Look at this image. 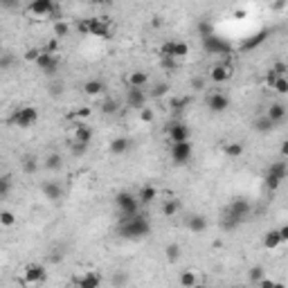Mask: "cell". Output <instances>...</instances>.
<instances>
[{"label": "cell", "instance_id": "cell-13", "mask_svg": "<svg viewBox=\"0 0 288 288\" xmlns=\"http://www.w3.org/2000/svg\"><path fill=\"white\" fill-rule=\"evenodd\" d=\"M167 138L171 144H180V142H189V126L183 122H171L167 126Z\"/></svg>", "mask_w": 288, "mask_h": 288}, {"label": "cell", "instance_id": "cell-10", "mask_svg": "<svg viewBox=\"0 0 288 288\" xmlns=\"http://www.w3.org/2000/svg\"><path fill=\"white\" fill-rule=\"evenodd\" d=\"M34 63H36V68L43 72V75L54 77L56 70H59V56L45 52V50H41V54L36 56V61H34Z\"/></svg>", "mask_w": 288, "mask_h": 288}, {"label": "cell", "instance_id": "cell-59", "mask_svg": "<svg viewBox=\"0 0 288 288\" xmlns=\"http://www.w3.org/2000/svg\"><path fill=\"white\" fill-rule=\"evenodd\" d=\"M234 16H236V18H243L246 11H243V9H236V11H234Z\"/></svg>", "mask_w": 288, "mask_h": 288}, {"label": "cell", "instance_id": "cell-7", "mask_svg": "<svg viewBox=\"0 0 288 288\" xmlns=\"http://www.w3.org/2000/svg\"><path fill=\"white\" fill-rule=\"evenodd\" d=\"M288 176V162L286 160H279V162H273L266 173V187L268 189H277L281 183L286 180Z\"/></svg>", "mask_w": 288, "mask_h": 288}, {"label": "cell", "instance_id": "cell-61", "mask_svg": "<svg viewBox=\"0 0 288 288\" xmlns=\"http://www.w3.org/2000/svg\"><path fill=\"white\" fill-rule=\"evenodd\" d=\"M194 288H210V286H207V284H201V281H198V284H196Z\"/></svg>", "mask_w": 288, "mask_h": 288}, {"label": "cell", "instance_id": "cell-30", "mask_svg": "<svg viewBox=\"0 0 288 288\" xmlns=\"http://www.w3.org/2000/svg\"><path fill=\"white\" fill-rule=\"evenodd\" d=\"M281 243H284V241H281L277 230H268V232L263 234V248H266V250H275V248H279Z\"/></svg>", "mask_w": 288, "mask_h": 288}, {"label": "cell", "instance_id": "cell-58", "mask_svg": "<svg viewBox=\"0 0 288 288\" xmlns=\"http://www.w3.org/2000/svg\"><path fill=\"white\" fill-rule=\"evenodd\" d=\"M281 156H288V142H281Z\"/></svg>", "mask_w": 288, "mask_h": 288}, {"label": "cell", "instance_id": "cell-23", "mask_svg": "<svg viewBox=\"0 0 288 288\" xmlns=\"http://www.w3.org/2000/svg\"><path fill=\"white\" fill-rule=\"evenodd\" d=\"M187 230L191 234H203L207 230V218L203 214H191L187 216Z\"/></svg>", "mask_w": 288, "mask_h": 288}, {"label": "cell", "instance_id": "cell-11", "mask_svg": "<svg viewBox=\"0 0 288 288\" xmlns=\"http://www.w3.org/2000/svg\"><path fill=\"white\" fill-rule=\"evenodd\" d=\"M90 142H93V128L88 124H75L72 128V135H70V144H77V146H86L90 149Z\"/></svg>", "mask_w": 288, "mask_h": 288}, {"label": "cell", "instance_id": "cell-43", "mask_svg": "<svg viewBox=\"0 0 288 288\" xmlns=\"http://www.w3.org/2000/svg\"><path fill=\"white\" fill-rule=\"evenodd\" d=\"M270 90H275V93H279V95H286V93H288V79H286V77H279L277 81H275V86L270 88Z\"/></svg>", "mask_w": 288, "mask_h": 288}, {"label": "cell", "instance_id": "cell-36", "mask_svg": "<svg viewBox=\"0 0 288 288\" xmlns=\"http://www.w3.org/2000/svg\"><path fill=\"white\" fill-rule=\"evenodd\" d=\"M11 189H14V180H11V176H0V201L7 198V196L11 194Z\"/></svg>", "mask_w": 288, "mask_h": 288}, {"label": "cell", "instance_id": "cell-3", "mask_svg": "<svg viewBox=\"0 0 288 288\" xmlns=\"http://www.w3.org/2000/svg\"><path fill=\"white\" fill-rule=\"evenodd\" d=\"M77 30L81 34H90V36H97V38H108L113 27L104 16H95V18H81L77 23Z\"/></svg>", "mask_w": 288, "mask_h": 288}, {"label": "cell", "instance_id": "cell-28", "mask_svg": "<svg viewBox=\"0 0 288 288\" xmlns=\"http://www.w3.org/2000/svg\"><path fill=\"white\" fill-rule=\"evenodd\" d=\"M266 36H268V30H261L259 34H255L252 38H246L243 43H241V52H248V50H255L259 48L263 41H266Z\"/></svg>", "mask_w": 288, "mask_h": 288}, {"label": "cell", "instance_id": "cell-22", "mask_svg": "<svg viewBox=\"0 0 288 288\" xmlns=\"http://www.w3.org/2000/svg\"><path fill=\"white\" fill-rule=\"evenodd\" d=\"M266 117L270 122L277 126V124H281L286 120V104H281V101H275V104H270V108L266 110Z\"/></svg>", "mask_w": 288, "mask_h": 288}, {"label": "cell", "instance_id": "cell-5", "mask_svg": "<svg viewBox=\"0 0 288 288\" xmlns=\"http://www.w3.org/2000/svg\"><path fill=\"white\" fill-rule=\"evenodd\" d=\"M36 122H38V110L34 106H18L14 110V115L9 117V124H14L18 128H30Z\"/></svg>", "mask_w": 288, "mask_h": 288}, {"label": "cell", "instance_id": "cell-38", "mask_svg": "<svg viewBox=\"0 0 288 288\" xmlns=\"http://www.w3.org/2000/svg\"><path fill=\"white\" fill-rule=\"evenodd\" d=\"M196 30H198V36H201V41L203 38H207V36H212V34H216V30H214V25L210 20H201L198 23V27H196Z\"/></svg>", "mask_w": 288, "mask_h": 288}, {"label": "cell", "instance_id": "cell-39", "mask_svg": "<svg viewBox=\"0 0 288 288\" xmlns=\"http://www.w3.org/2000/svg\"><path fill=\"white\" fill-rule=\"evenodd\" d=\"M189 104H191V99H189V97H173L169 106H171V110H173V113H183Z\"/></svg>", "mask_w": 288, "mask_h": 288}, {"label": "cell", "instance_id": "cell-56", "mask_svg": "<svg viewBox=\"0 0 288 288\" xmlns=\"http://www.w3.org/2000/svg\"><path fill=\"white\" fill-rule=\"evenodd\" d=\"M0 7H7V9H14V7H18V3H11V0H5V3H0Z\"/></svg>", "mask_w": 288, "mask_h": 288}, {"label": "cell", "instance_id": "cell-45", "mask_svg": "<svg viewBox=\"0 0 288 288\" xmlns=\"http://www.w3.org/2000/svg\"><path fill=\"white\" fill-rule=\"evenodd\" d=\"M140 120H142L144 124H151L156 120V113H153V108H149V106H144L142 110H140Z\"/></svg>", "mask_w": 288, "mask_h": 288}, {"label": "cell", "instance_id": "cell-49", "mask_svg": "<svg viewBox=\"0 0 288 288\" xmlns=\"http://www.w3.org/2000/svg\"><path fill=\"white\" fill-rule=\"evenodd\" d=\"M126 281H128V275L126 273H117L115 277H113V284H115V286H124Z\"/></svg>", "mask_w": 288, "mask_h": 288}, {"label": "cell", "instance_id": "cell-21", "mask_svg": "<svg viewBox=\"0 0 288 288\" xmlns=\"http://www.w3.org/2000/svg\"><path fill=\"white\" fill-rule=\"evenodd\" d=\"M131 138H126V135H120V138H115L113 142L108 144V151L113 156H124V153H128L131 151Z\"/></svg>", "mask_w": 288, "mask_h": 288}, {"label": "cell", "instance_id": "cell-2", "mask_svg": "<svg viewBox=\"0 0 288 288\" xmlns=\"http://www.w3.org/2000/svg\"><path fill=\"white\" fill-rule=\"evenodd\" d=\"M120 236L128 241H140L151 234V223L142 214H135L131 218H120Z\"/></svg>", "mask_w": 288, "mask_h": 288}, {"label": "cell", "instance_id": "cell-37", "mask_svg": "<svg viewBox=\"0 0 288 288\" xmlns=\"http://www.w3.org/2000/svg\"><path fill=\"white\" fill-rule=\"evenodd\" d=\"M16 223H18V218H16V214L11 210H3V212H0V225H3V228H14Z\"/></svg>", "mask_w": 288, "mask_h": 288}, {"label": "cell", "instance_id": "cell-14", "mask_svg": "<svg viewBox=\"0 0 288 288\" xmlns=\"http://www.w3.org/2000/svg\"><path fill=\"white\" fill-rule=\"evenodd\" d=\"M234 75V68L230 65V63H225V61H221V63H214L210 68V79L214 83H225V81H230Z\"/></svg>", "mask_w": 288, "mask_h": 288}, {"label": "cell", "instance_id": "cell-52", "mask_svg": "<svg viewBox=\"0 0 288 288\" xmlns=\"http://www.w3.org/2000/svg\"><path fill=\"white\" fill-rule=\"evenodd\" d=\"M61 93H63V86H61V83H52V86H50V95H52V97H59Z\"/></svg>", "mask_w": 288, "mask_h": 288}, {"label": "cell", "instance_id": "cell-31", "mask_svg": "<svg viewBox=\"0 0 288 288\" xmlns=\"http://www.w3.org/2000/svg\"><path fill=\"white\" fill-rule=\"evenodd\" d=\"M180 210H183V203H180L178 198H167L165 203H162V214L169 216V218L180 214Z\"/></svg>", "mask_w": 288, "mask_h": 288}, {"label": "cell", "instance_id": "cell-60", "mask_svg": "<svg viewBox=\"0 0 288 288\" xmlns=\"http://www.w3.org/2000/svg\"><path fill=\"white\" fill-rule=\"evenodd\" d=\"M275 288H286V284H281V281H275Z\"/></svg>", "mask_w": 288, "mask_h": 288}, {"label": "cell", "instance_id": "cell-53", "mask_svg": "<svg viewBox=\"0 0 288 288\" xmlns=\"http://www.w3.org/2000/svg\"><path fill=\"white\" fill-rule=\"evenodd\" d=\"M259 288H275V279H268V277H263L261 281L257 284Z\"/></svg>", "mask_w": 288, "mask_h": 288}, {"label": "cell", "instance_id": "cell-42", "mask_svg": "<svg viewBox=\"0 0 288 288\" xmlns=\"http://www.w3.org/2000/svg\"><path fill=\"white\" fill-rule=\"evenodd\" d=\"M178 65H180V61H173V59H160V68L165 72H169V75H173V72L178 70Z\"/></svg>", "mask_w": 288, "mask_h": 288}, {"label": "cell", "instance_id": "cell-8", "mask_svg": "<svg viewBox=\"0 0 288 288\" xmlns=\"http://www.w3.org/2000/svg\"><path fill=\"white\" fill-rule=\"evenodd\" d=\"M203 50L207 54H221V56L232 54V45L225 41L223 36H218V34H212V36L203 38Z\"/></svg>", "mask_w": 288, "mask_h": 288}, {"label": "cell", "instance_id": "cell-20", "mask_svg": "<svg viewBox=\"0 0 288 288\" xmlns=\"http://www.w3.org/2000/svg\"><path fill=\"white\" fill-rule=\"evenodd\" d=\"M146 83H149V75H146L144 70H131V72H128V77H126V86L128 88L144 90Z\"/></svg>", "mask_w": 288, "mask_h": 288}, {"label": "cell", "instance_id": "cell-47", "mask_svg": "<svg viewBox=\"0 0 288 288\" xmlns=\"http://www.w3.org/2000/svg\"><path fill=\"white\" fill-rule=\"evenodd\" d=\"M270 70L275 72V75L277 77H286V72H288V65L284 63V61H277V63H275L273 68H270Z\"/></svg>", "mask_w": 288, "mask_h": 288}, {"label": "cell", "instance_id": "cell-26", "mask_svg": "<svg viewBox=\"0 0 288 288\" xmlns=\"http://www.w3.org/2000/svg\"><path fill=\"white\" fill-rule=\"evenodd\" d=\"M158 198V189L153 187V185H144L142 189L138 191V201H140V205H151Z\"/></svg>", "mask_w": 288, "mask_h": 288}, {"label": "cell", "instance_id": "cell-1", "mask_svg": "<svg viewBox=\"0 0 288 288\" xmlns=\"http://www.w3.org/2000/svg\"><path fill=\"white\" fill-rule=\"evenodd\" d=\"M250 214H252L250 201H246V198H234V201L228 205V210H225L223 218H221L223 230H236L241 223H246L248 218H250Z\"/></svg>", "mask_w": 288, "mask_h": 288}, {"label": "cell", "instance_id": "cell-44", "mask_svg": "<svg viewBox=\"0 0 288 288\" xmlns=\"http://www.w3.org/2000/svg\"><path fill=\"white\" fill-rule=\"evenodd\" d=\"M169 93V83H156L153 90H151V97H165V95Z\"/></svg>", "mask_w": 288, "mask_h": 288}, {"label": "cell", "instance_id": "cell-19", "mask_svg": "<svg viewBox=\"0 0 288 288\" xmlns=\"http://www.w3.org/2000/svg\"><path fill=\"white\" fill-rule=\"evenodd\" d=\"M41 191H43L45 198L52 201V203H56V201L63 198V187H61V185L56 183V180H45L43 187H41Z\"/></svg>", "mask_w": 288, "mask_h": 288}, {"label": "cell", "instance_id": "cell-27", "mask_svg": "<svg viewBox=\"0 0 288 288\" xmlns=\"http://www.w3.org/2000/svg\"><path fill=\"white\" fill-rule=\"evenodd\" d=\"M178 284H180V288H194L196 284H198V275H196L191 268L189 270H180Z\"/></svg>", "mask_w": 288, "mask_h": 288}, {"label": "cell", "instance_id": "cell-54", "mask_svg": "<svg viewBox=\"0 0 288 288\" xmlns=\"http://www.w3.org/2000/svg\"><path fill=\"white\" fill-rule=\"evenodd\" d=\"M38 54H41V50H34V48H32V50H27L25 59H27V61H36V56H38Z\"/></svg>", "mask_w": 288, "mask_h": 288}, {"label": "cell", "instance_id": "cell-17", "mask_svg": "<svg viewBox=\"0 0 288 288\" xmlns=\"http://www.w3.org/2000/svg\"><path fill=\"white\" fill-rule=\"evenodd\" d=\"M126 106L135 110H142L146 106V93L140 88H128L126 90Z\"/></svg>", "mask_w": 288, "mask_h": 288}, {"label": "cell", "instance_id": "cell-29", "mask_svg": "<svg viewBox=\"0 0 288 288\" xmlns=\"http://www.w3.org/2000/svg\"><path fill=\"white\" fill-rule=\"evenodd\" d=\"M43 167L48 169V171H54V173L61 171V169H63V156H61V153H50L43 160Z\"/></svg>", "mask_w": 288, "mask_h": 288}, {"label": "cell", "instance_id": "cell-35", "mask_svg": "<svg viewBox=\"0 0 288 288\" xmlns=\"http://www.w3.org/2000/svg\"><path fill=\"white\" fill-rule=\"evenodd\" d=\"M223 153L228 158H241V153H243V144L241 142H228L223 144Z\"/></svg>", "mask_w": 288, "mask_h": 288}, {"label": "cell", "instance_id": "cell-18", "mask_svg": "<svg viewBox=\"0 0 288 288\" xmlns=\"http://www.w3.org/2000/svg\"><path fill=\"white\" fill-rule=\"evenodd\" d=\"M72 284H77L79 288H101V275L95 270H88V273L79 275Z\"/></svg>", "mask_w": 288, "mask_h": 288}, {"label": "cell", "instance_id": "cell-55", "mask_svg": "<svg viewBox=\"0 0 288 288\" xmlns=\"http://www.w3.org/2000/svg\"><path fill=\"white\" fill-rule=\"evenodd\" d=\"M277 232H279V236H281V241H288V225H281Z\"/></svg>", "mask_w": 288, "mask_h": 288}, {"label": "cell", "instance_id": "cell-40", "mask_svg": "<svg viewBox=\"0 0 288 288\" xmlns=\"http://www.w3.org/2000/svg\"><path fill=\"white\" fill-rule=\"evenodd\" d=\"M263 277H266V273H263V268L261 266H252L250 270H248V279L252 281V284H259Z\"/></svg>", "mask_w": 288, "mask_h": 288}, {"label": "cell", "instance_id": "cell-6", "mask_svg": "<svg viewBox=\"0 0 288 288\" xmlns=\"http://www.w3.org/2000/svg\"><path fill=\"white\" fill-rule=\"evenodd\" d=\"M189 54V45L185 41H167L160 45V59H173L180 61Z\"/></svg>", "mask_w": 288, "mask_h": 288}, {"label": "cell", "instance_id": "cell-15", "mask_svg": "<svg viewBox=\"0 0 288 288\" xmlns=\"http://www.w3.org/2000/svg\"><path fill=\"white\" fill-rule=\"evenodd\" d=\"M171 160L176 162V165H187L191 160V153H194V149H191V142H180V144H171Z\"/></svg>", "mask_w": 288, "mask_h": 288}, {"label": "cell", "instance_id": "cell-25", "mask_svg": "<svg viewBox=\"0 0 288 288\" xmlns=\"http://www.w3.org/2000/svg\"><path fill=\"white\" fill-rule=\"evenodd\" d=\"M106 90V83L101 81V79H88L86 83H83V93L88 95V97H97Z\"/></svg>", "mask_w": 288, "mask_h": 288}, {"label": "cell", "instance_id": "cell-62", "mask_svg": "<svg viewBox=\"0 0 288 288\" xmlns=\"http://www.w3.org/2000/svg\"><path fill=\"white\" fill-rule=\"evenodd\" d=\"M232 288H239V286H232Z\"/></svg>", "mask_w": 288, "mask_h": 288}, {"label": "cell", "instance_id": "cell-9", "mask_svg": "<svg viewBox=\"0 0 288 288\" xmlns=\"http://www.w3.org/2000/svg\"><path fill=\"white\" fill-rule=\"evenodd\" d=\"M48 279V270L43 263H27L23 270V284L25 286H41Z\"/></svg>", "mask_w": 288, "mask_h": 288}, {"label": "cell", "instance_id": "cell-24", "mask_svg": "<svg viewBox=\"0 0 288 288\" xmlns=\"http://www.w3.org/2000/svg\"><path fill=\"white\" fill-rule=\"evenodd\" d=\"M38 167H41V165H38V158L34 153H25L20 158V169L27 173V176H34V173L38 171Z\"/></svg>", "mask_w": 288, "mask_h": 288}, {"label": "cell", "instance_id": "cell-46", "mask_svg": "<svg viewBox=\"0 0 288 288\" xmlns=\"http://www.w3.org/2000/svg\"><path fill=\"white\" fill-rule=\"evenodd\" d=\"M14 54H0V70H9L14 65Z\"/></svg>", "mask_w": 288, "mask_h": 288}, {"label": "cell", "instance_id": "cell-32", "mask_svg": "<svg viewBox=\"0 0 288 288\" xmlns=\"http://www.w3.org/2000/svg\"><path fill=\"white\" fill-rule=\"evenodd\" d=\"M68 34H70V25H68L65 20L56 18V20H54V27H52V38H56V41H61V38H65Z\"/></svg>", "mask_w": 288, "mask_h": 288}, {"label": "cell", "instance_id": "cell-12", "mask_svg": "<svg viewBox=\"0 0 288 288\" xmlns=\"http://www.w3.org/2000/svg\"><path fill=\"white\" fill-rule=\"evenodd\" d=\"M56 11V5L52 0H32L27 5V14L30 16H36V18H48V16H54Z\"/></svg>", "mask_w": 288, "mask_h": 288}, {"label": "cell", "instance_id": "cell-41", "mask_svg": "<svg viewBox=\"0 0 288 288\" xmlns=\"http://www.w3.org/2000/svg\"><path fill=\"white\" fill-rule=\"evenodd\" d=\"M99 108H101V113H104V115H115L117 108H120V104H117V99H106L104 104L99 106Z\"/></svg>", "mask_w": 288, "mask_h": 288}, {"label": "cell", "instance_id": "cell-50", "mask_svg": "<svg viewBox=\"0 0 288 288\" xmlns=\"http://www.w3.org/2000/svg\"><path fill=\"white\" fill-rule=\"evenodd\" d=\"M191 88H194V90H205V79L194 77V79H191Z\"/></svg>", "mask_w": 288, "mask_h": 288}, {"label": "cell", "instance_id": "cell-48", "mask_svg": "<svg viewBox=\"0 0 288 288\" xmlns=\"http://www.w3.org/2000/svg\"><path fill=\"white\" fill-rule=\"evenodd\" d=\"M45 52H50V54H56V50H59V41H56V38H50L48 41V45H45Z\"/></svg>", "mask_w": 288, "mask_h": 288}, {"label": "cell", "instance_id": "cell-51", "mask_svg": "<svg viewBox=\"0 0 288 288\" xmlns=\"http://www.w3.org/2000/svg\"><path fill=\"white\" fill-rule=\"evenodd\" d=\"M277 79H279V77L275 75L273 70H268V72H266V86H268V88H273V86H275V81H277Z\"/></svg>", "mask_w": 288, "mask_h": 288}, {"label": "cell", "instance_id": "cell-16", "mask_svg": "<svg viewBox=\"0 0 288 288\" xmlns=\"http://www.w3.org/2000/svg\"><path fill=\"white\" fill-rule=\"evenodd\" d=\"M207 108H210L212 113H225L230 108V97L225 93H212L210 97H207Z\"/></svg>", "mask_w": 288, "mask_h": 288}, {"label": "cell", "instance_id": "cell-33", "mask_svg": "<svg viewBox=\"0 0 288 288\" xmlns=\"http://www.w3.org/2000/svg\"><path fill=\"white\" fill-rule=\"evenodd\" d=\"M165 257L169 263H178L180 257H183V248H180V243H169L165 248Z\"/></svg>", "mask_w": 288, "mask_h": 288}, {"label": "cell", "instance_id": "cell-34", "mask_svg": "<svg viewBox=\"0 0 288 288\" xmlns=\"http://www.w3.org/2000/svg\"><path fill=\"white\" fill-rule=\"evenodd\" d=\"M252 128H255L257 133H270V131H273V128H275V124L270 122L266 115H259L257 120L252 122Z\"/></svg>", "mask_w": 288, "mask_h": 288}, {"label": "cell", "instance_id": "cell-4", "mask_svg": "<svg viewBox=\"0 0 288 288\" xmlns=\"http://www.w3.org/2000/svg\"><path fill=\"white\" fill-rule=\"evenodd\" d=\"M115 205H117V212H120V218H131L135 214H140V201L131 191H120L115 196Z\"/></svg>", "mask_w": 288, "mask_h": 288}, {"label": "cell", "instance_id": "cell-57", "mask_svg": "<svg viewBox=\"0 0 288 288\" xmlns=\"http://www.w3.org/2000/svg\"><path fill=\"white\" fill-rule=\"evenodd\" d=\"M90 115V108H83V110H77L72 117H88Z\"/></svg>", "mask_w": 288, "mask_h": 288}]
</instances>
